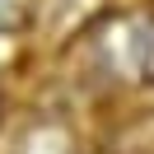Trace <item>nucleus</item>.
Instances as JSON below:
<instances>
[{
	"label": "nucleus",
	"mask_w": 154,
	"mask_h": 154,
	"mask_svg": "<svg viewBox=\"0 0 154 154\" xmlns=\"http://www.w3.org/2000/svg\"><path fill=\"white\" fill-rule=\"evenodd\" d=\"M89 56L117 84H154V19H103L89 28Z\"/></svg>",
	"instance_id": "f257e3e1"
},
{
	"label": "nucleus",
	"mask_w": 154,
	"mask_h": 154,
	"mask_svg": "<svg viewBox=\"0 0 154 154\" xmlns=\"http://www.w3.org/2000/svg\"><path fill=\"white\" fill-rule=\"evenodd\" d=\"M10 154H79V140L70 135V126H61V122H33L28 131L14 140Z\"/></svg>",
	"instance_id": "f03ea898"
},
{
	"label": "nucleus",
	"mask_w": 154,
	"mask_h": 154,
	"mask_svg": "<svg viewBox=\"0 0 154 154\" xmlns=\"http://www.w3.org/2000/svg\"><path fill=\"white\" fill-rule=\"evenodd\" d=\"M33 14H38V10H33V0H0V33L23 28Z\"/></svg>",
	"instance_id": "7ed1b4c3"
},
{
	"label": "nucleus",
	"mask_w": 154,
	"mask_h": 154,
	"mask_svg": "<svg viewBox=\"0 0 154 154\" xmlns=\"http://www.w3.org/2000/svg\"><path fill=\"white\" fill-rule=\"evenodd\" d=\"M0 122H5V103H0Z\"/></svg>",
	"instance_id": "20e7f679"
}]
</instances>
